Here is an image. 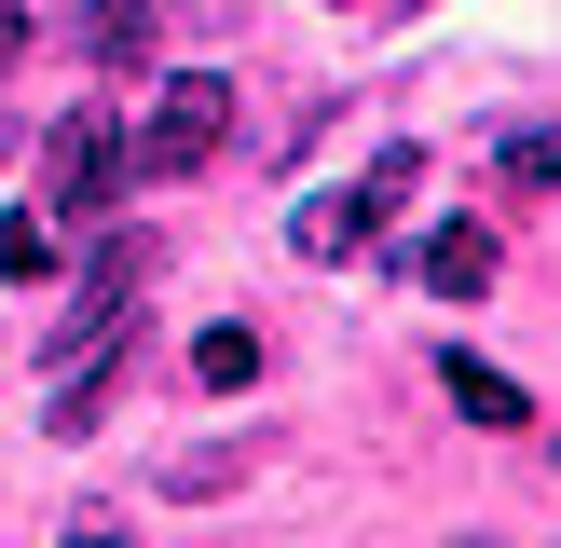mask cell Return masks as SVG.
Returning a JSON list of instances; mask_svg holds the SVG:
<instances>
[{
    "instance_id": "6da1fadb",
    "label": "cell",
    "mask_w": 561,
    "mask_h": 548,
    "mask_svg": "<svg viewBox=\"0 0 561 548\" xmlns=\"http://www.w3.org/2000/svg\"><path fill=\"white\" fill-rule=\"evenodd\" d=\"M411 192H425V151L398 137V151H370L343 192H301V206H288V247H301V261H356V247H370Z\"/></svg>"
},
{
    "instance_id": "7a4b0ae2",
    "label": "cell",
    "mask_w": 561,
    "mask_h": 548,
    "mask_svg": "<svg viewBox=\"0 0 561 548\" xmlns=\"http://www.w3.org/2000/svg\"><path fill=\"white\" fill-rule=\"evenodd\" d=\"M219 137H233V82H219V69H179L151 96V124H137V164H124V179H192Z\"/></svg>"
},
{
    "instance_id": "3957f363",
    "label": "cell",
    "mask_w": 561,
    "mask_h": 548,
    "mask_svg": "<svg viewBox=\"0 0 561 548\" xmlns=\"http://www.w3.org/2000/svg\"><path fill=\"white\" fill-rule=\"evenodd\" d=\"M42 192L69 219H96L110 192H124V124L110 110H55V137H42Z\"/></svg>"
},
{
    "instance_id": "277c9868",
    "label": "cell",
    "mask_w": 561,
    "mask_h": 548,
    "mask_svg": "<svg viewBox=\"0 0 561 548\" xmlns=\"http://www.w3.org/2000/svg\"><path fill=\"white\" fill-rule=\"evenodd\" d=\"M398 274H425L438 301H493V288H507V233H493V219H453V233L398 247Z\"/></svg>"
},
{
    "instance_id": "5b68a950",
    "label": "cell",
    "mask_w": 561,
    "mask_h": 548,
    "mask_svg": "<svg viewBox=\"0 0 561 548\" xmlns=\"http://www.w3.org/2000/svg\"><path fill=\"white\" fill-rule=\"evenodd\" d=\"M164 27H179V0H82L69 55H137V42H164Z\"/></svg>"
},
{
    "instance_id": "8992f818",
    "label": "cell",
    "mask_w": 561,
    "mask_h": 548,
    "mask_svg": "<svg viewBox=\"0 0 561 548\" xmlns=\"http://www.w3.org/2000/svg\"><path fill=\"white\" fill-rule=\"evenodd\" d=\"M438 384H453V411H466V425H535V398H520L493 356H438Z\"/></svg>"
},
{
    "instance_id": "52a82bcc",
    "label": "cell",
    "mask_w": 561,
    "mask_h": 548,
    "mask_svg": "<svg viewBox=\"0 0 561 548\" xmlns=\"http://www.w3.org/2000/svg\"><path fill=\"white\" fill-rule=\"evenodd\" d=\"M192 384H206V398H247V384H261V329H233V316H219L206 343H192Z\"/></svg>"
},
{
    "instance_id": "ba28073f",
    "label": "cell",
    "mask_w": 561,
    "mask_h": 548,
    "mask_svg": "<svg viewBox=\"0 0 561 548\" xmlns=\"http://www.w3.org/2000/svg\"><path fill=\"white\" fill-rule=\"evenodd\" d=\"M0 274H55V219H42V206L0 219Z\"/></svg>"
},
{
    "instance_id": "9c48e42d",
    "label": "cell",
    "mask_w": 561,
    "mask_h": 548,
    "mask_svg": "<svg viewBox=\"0 0 561 548\" xmlns=\"http://www.w3.org/2000/svg\"><path fill=\"white\" fill-rule=\"evenodd\" d=\"M137 274H151V233H110V247H96V274H82V288H137Z\"/></svg>"
},
{
    "instance_id": "30bf717a",
    "label": "cell",
    "mask_w": 561,
    "mask_h": 548,
    "mask_svg": "<svg viewBox=\"0 0 561 548\" xmlns=\"http://www.w3.org/2000/svg\"><path fill=\"white\" fill-rule=\"evenodd\" d=\"M14 55H27V14H14V0H0V69H14Z\"/></svg>"
},
{
    "instance_id": "8fae6325",
    "label": "cell",
    "mask_w": 561,
    "mask_h": 548,
    "mask_svg": "<svg viewBox=\"0 0 561 548\" xmlns=\"http://www.w3.org/2000/svg\"><path fill=\"white\" fill-rule=\"evenodd\" d=\"M398 14H411V0H398Z\"/></svg>"
}]
</instances>
